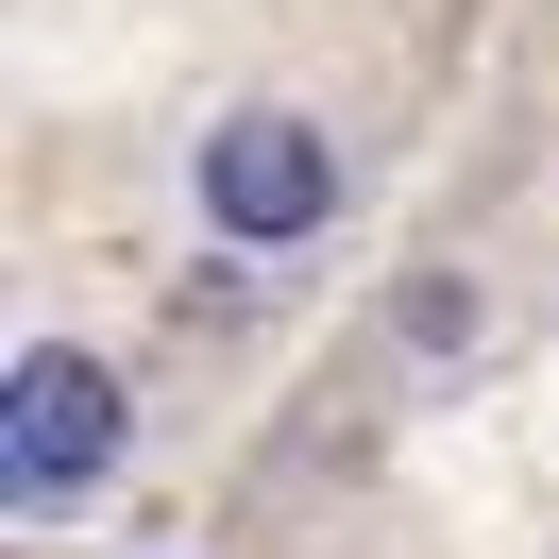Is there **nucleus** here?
I'll list each match as a JSON object with an SVG mask.
<instances>
[{"instance_id": "1", "label": "nucleus", "mask_w": 559, "mask_h": 559, "mask_svg": "<svg viewBox=\"0 0 559 559\" xmlns=\"http://www.w3.org/2000/svg\"><path fill=\"white\" fill-rule=\"evenodd\" d=\"M119 424L136 407H119L103 356H17V390H0V475L35 491V509H69V491L119 457Z\"/></svg>"}, {"instance_id": "2", "label": "nucleus", "mask_w": 559, "mask_h": 559, "mask_svg": "<svg viewBox=\"0 0 559 559\" xmlns=\"http://www.w3.org/2000/svg\"><path fill=\"white\" fill-rule=\"evenodd\" d=\"M322 204H340V153L306 119H221L204 136V221L221 238H306Z\"/></svg>"}]
</instances>
